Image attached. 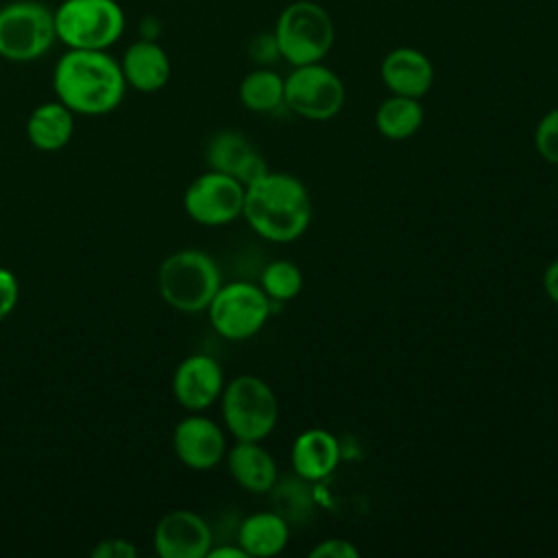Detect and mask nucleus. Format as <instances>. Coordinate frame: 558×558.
Segmentation results:
<instances>
[{"label": "nucleus", "instance_id": "27", "mask_svg": "<svg viewBox=\"0 0 558 558\" xmlns=\"http://www.w3.org/2000/svg\"><path fill=\"white\" fill-rule=\"evenodd\" d=\"M89 554L92 558H135L137 547L126 538H102Z\"/></svg>", "mask_w": 558, "mask_h": 558}, {"label": "nucleus", "instance_id": "9", "mask_svg": "<svg viewBox=\"0 0 558 558\" xmlns=\"http://www.w3.org/2000/svg\"><path fill=\"white\" fill-rule=\"evenodd\" d=\"M344 105V85L327 65H294L283 78V107L305 120H329Z\"/></svg>", "mask_w": 558, "mask_h": 558}, {"label": "nucleus", "instance_id": "16", "mask_svg": "<svg viewBox=\"0 0 558 558\" xmlns=\"http://www.w3.org/2000/svg\"><path fill=\"white\" fill-rule=\"evenodd\" d=\"M290 462L299 480L320 482L336 471L340 462V442L327 429H305L292 442Z\"/></svg>", "mask_w": 558, "mask_h": 558}, {"label": "nucleus", "instance_id": "11", "mask_svg": "<svg viewBox=\"0 0 558 558\" xmlns=\"http://www.w3.org/2000/svg\"><path fill=\"white\" fill-rule=\"evenodd\" d=\"M225 429L201 412H190L172 429V451L192 471H209L227 456Z\"/></svg>", "mask_w": 558, "mask_h": 558}, {"label": "nucleus", "instance_id": "29", "mask_svg": "<svg viewBox=\"0 0 558 558\" xmlns=\"http://www.w3.org/2000/svg\"><path fill=\"white\" fill-rule=\"evenodd\" d=\"M543 288H545V294L558 305V259H554V262L545 268Z\"/></svg>", "mask_w": 558, "mask_h": 558}, {"label": "nucleus", "instance_id": "8", "mask_svg": "<svg viewBox=\"0 0 558 558\" xmlns=\"http://www.w3.org/2000/svg\"><path fill=\"white\" fill-rule=\"evenodd\" d=\"M205 312L218 336L238 342L253 338L266 325L272 303L259 286L229 281L218 288Z\"/></svg>", "mask_w": 558, "mask_h": 558}, {"label": "nucleus", "instance_id": "24", "mask_svg": "<svg viewBox=\"0 0 558 558\" xmlns=\"http://www.w3.org/2000/svg\"><path fill=\"white\" fill-rule=\"evenodd\" d=\"M534 144L545 161L558 166V107L541 118L534 133Z\"/></svg>", "mask_w": 558, "mask_h": 558}, {"label": "nucleus", "instance_id": "14", "mask_svg": "<svg viewBox=\"0 0 558 558\" xmlns=\"http://www.w3.org/2000/svg\"><path fill=\"white\" fill-rule=\"evenodd\" d=\"M209 170H218L235 177L244 187L268 172L264 157L240 131L216 133L205 150Z\"/></svg>", "mask_w": 558, "mask_h": 558}, {"label": "nucleus", "instance_id": "15", "mask_svg": "<svg viewBox=\"0 0 558 558\" xmlns=\"http://www.w3.org/2000/svg\"><path fill=\"white\" fill-rule=\"evenodd\" d=\"M379 74L390 94L410 98H423L434 83L432 61L427 59V54L410 46L392 48L384 57Z\"/></svg>", "mask_w": 558, "mask_h": 558}, {"label": "nucleus", "instance_id": "30", "mask_svg": "<svg viewBox=\"0 0 558 558\" xmlns=\"http://www.w3.org/2000/svg\"><path fill=\"white\" fill-rule=\"evenodd\" d=\"M205 558H246V551L233 543V545H218V547H209Z\"/></svg>", "mask_w": 558, "mask_h": 558}, {"label": "nucleus", "instance_id": "7", "mask_svg": "<svg viewBox=\"0 0 558 558\" xmlns=\"http://www.w3.org/2000/svg\"><path fill=\"white\" fill-rule=\"evenodd\" d=\"M57 41L54 11L35 0L9 2L0 9V57L26 63L44 57Z\"/></svg>", "mask_w": 558, "mask_h": 558}, {"label": "nucleus", "instance_id": "12", "mask_svg": "<svg viewBox=\"0 0 558 558\" xmlns=\"http://www.w3.org/2000/svg\"><path fill=\"white\" fill-rule=\"evenodd\" d=\"M211 545L209 523L187 508L166 512L153 530V547L159 558H205Z\"/></svg>", "mask_w": 558, "mask_h": 558}, {"label": "nucleus", "instance_id": "6", "mask_svg": "<svg viewBox=\"0 0 558 558\" xmlns=\"http://www.w3.org/2000/svg\"><path fill=\"white\" fill-rule=\"evenodd\" d=\"M275 39L292 68L318 63L327 57L333 44V22L325 7L312 0H296L288 4L275 24Z\"/></svg>", "mask_w": 558, "mask_h": 558}, {"label": "nucleus", "instance_id": "28", "mask_svg": "<svg viewBox=\"0 0 558 558\" xmlns=\"http://www.w3.org/2000/svg\"><path fill=\"white\" fill-rule=\"evenodd\" d=\"M251 57L259 63V65H270L277 59H281L275 33H259L253 37L251 41Z\"/></svg>", "mask_w": 558, "mask_h": 558}, {"label": "nucleus", "instance_id": "2", "mask_svg": "<svg viewBox=\"0 0 558 558\" xmlns=\"http://www.w3.org/2000/svg\"><path fill=\"white\" fill-rule=\"evenodd\" d=\"M242 216L264 240L292 242L310 227L312 198L296 177L268 170L246 185Z\"/></svg>", "mask_w": 558, "mask_h": 558}, {"label": "nucleus", "instance_id": "5", "mask_svg": "<svg viewBox=\"0 0 558 558\" xmlns=\"http://www.w3.org/2000/svg\"><path fill=\"white\" fill-rule=\"evenodd\" d=\"M124 24V11L116 0H63L54 9L57 39L74 50L111 48Z\"/></svg>", "mask_w": 558, "mask_h": 558}, {"label": "nucleus", "instance_id": "20", "mask_svg": "<svg viewBox=\"0 0 558 558\" xmlns=\"http://www.w3.org/2000/svg\"><path fill=\"white\" fill-rule=\"evenodd\" d=\"M74 135V113L59 100L37 105L26 118V137L33 148L54 153L70 144Z\"/></svg>", "mask_w": 558, "mask_h": 558}, {"label": "nucleus", "instance_id": "4", "mask_svg": "<svg viewBox=\"0 0 558 558\" xmlns=\"http://www.w3.org/2000/svg\"><path fill=\"white\" fill-rule=\"evenodd\" d=\"M220 412L235 440H264L277 425L279 403L275 390L257 375H238L225 384Z\"/></svg>", "mask_w": 558, "mask_h": 558}, {"label": "nucleus", "instance_id": "19", "mask_svg": "<svg viewBox=\"0 0 558 558\" xmlns=\"http://www.w3.org/2000/svg\"><path fill=\"white\" fill-rule=\"evenodd\" d=\"M288 538L290 523L277 510L253 512L238 525V545L246 551V556H277L288 545Z\"/></svg>", "mask_w": 558, "mask_h": 558}, {"label": "nucleus", "instance_id": "23", "mask_svg": "<svg viewBox=\"0 0 558 558\" xmlns=\"http://www.w3.org/2000/svg\"><path fill=\"white\" fill-rule=\"evenodd\" d=\"M259 288L266 292L270 303L292 301L303 290V272L290 259H275L264 266Z\"/></svg>", "mask_w": 558, "mask_h": 558}, {"label": "nucleus", "instance_id": "3", "mask_svg": "<svg viewBox=\"0 0 558 558\" xmlns=\"http://www.w3.org/2000/svg\"><path fill=\"white\" fill-rule=\"evenodd\" d=\"M222 286L216 259L198 248L170 253L157 268V292L166 305L181 314L205 312Z\"/></svg>", "mask_w": 558, "mask_h": 558}, {"label": "nucleus", "instance_id": "21", "mask_svg": "<svg viewBox=\"0 0 558 558\" xmlns=\"http://www.w3.org/2000/svg\"><path fill=\"white\" fill-rule=\"evenodd\" d=\"M423 124V107L418 98L392 94L375 111V126L388 140H408Z\"/></svg>", "mask_w": 558, "mask_h": 558}, {"label": "nucleus", "instance_id": "18", "mask_svg": "<svg viewBox=\"0 0 558 558\" xmlns=\"http://www.w3.org/2000/svg\"><path fill=\"white\" fill-rule=\"evenodd\" d=\"M126 87L142 94L159 92L170 81V59L166 50L153 39L133 41L120 61Z\"/></svg>", "mask_w": 558, "mask_h": 558}, {"label": "nucleus", "instance_id": "22", "mask_svg": "<svg viewBox=\"0 0 558 558\" xmlns=\"http://www.w3.org/2000/svg\"><path fill=\"white\" fill-rule=\"evenodd\" d=\"M238 94L248 111L270 113L283 105V76L270 68H257L242 78Z\"/></svg>", "mask_w": 558, "mask_h": 558}, {"label": "nucleus", "instance_id": "10", "mask_svg": "<svg viewBox=\"0 0 558 558\" xmlns=\"http://www.w3.org/2000/svg\"><path fill=\"white\" fill-rule=\"evenodd\" d=\"M244 190L235 177L207 170L185 187L183 209L203 227H222L242 216Z\"/></svg>", "mask_w": 558, "mask_h": 558}, {"label": "nucleus", "instance_id": "1", "mask_svg": "<svg viewBox=\"0 0 558 558\" xmlns=\"http://www.w3.org/2000/svg\"><path fill=\"white\" fill-rule=\"evenodd\" d=\"M52 87L57 100L74 116H105L118 109L126 94V81L107 50L68 48L54 65Z\"/></svg>", "mask_w": 558, "mask_h": 558}, {"label": "nucleus", "instance_id": "17", "mask_svg": "<svg viewBox=\"0 0 558 558\" xmlns=\"http://www.w3.org/2000/svg\"><path fill=\"white\" fill-rule=\"evenodd\" d=\"M225 460L231 477L253 495L270 493L279 480L277 462L259 440H235Z\"/></svg>", "mask_w": 558, "mask_h": 558}, {"label": "nucleus", "instance_id": "25", "mask_svg": "<svg viewBox=\"0 0 558 558\" xmlns=\"http://www.w3.org/2000/svg\"><path fill=\"white\" fill-rule=\"evenodd\" d=\"M20 301V281L13 270L0 266V325L13 314Z\"/></svg>", "mask_w": 558, "mask_h": 558}, {"label": "nucleus", "instance_id": "13", "mask_svg": "<svg viewBox=\"0 0 558 558\" xmlns=\"http://www.w3.org/2000/svg\"><path fill=\"white\" fill-rule=\"evenodd\" d=\"M225 384L222 366L207 353H192L183 357L172 373V395L187 412H203L211 408L220 399Z\"/></svg>", "mask_w": 558, "mask_h": 558}, {"label": "nucleus", "instance_id": "26", "mask_svg": "<svg viewBox=\"0 0 558 558\" xmlns=\"http://www.w3.org/2000/svg\"><path fill=\"white\" fill-rule=\"evenodd\" d=\"M360 549L344 538H325L310 549V558H357Z\"/></svg>", "mask_w": 558, "mask_h": 558}]
</instances>
